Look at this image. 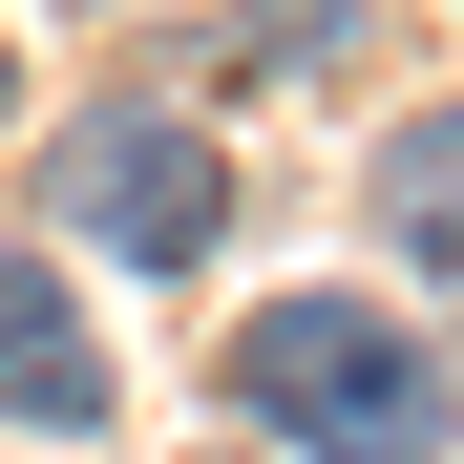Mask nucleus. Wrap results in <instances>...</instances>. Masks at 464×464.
Returning <instances> with one entry per match:
<instances>
[{
  "mask_svg": "<svg viewBox=\"0 0 464 464\" xmlns=\"http://www.w3.org/2000/svg\"><path fill=\"white\" fill-rule=\"evenodd\" d=\"M380 232H401V254L464 295V106H422L401 148H380Z\"/></svg>",
  "mask_w": 464,
  "mask_h": 464,
  "instance_id": "obj_4",
  "label": "nucleus"
},
{
  "mask_svg": "<svg viewBox=\"0 0 464 464\" xmlns=\"http://www.w3.org/2000/svg\"><path fill=\"white\" fill-rule=\"evenodd\" d=\"M63 232H106L127 275H190L211 232H232V169H211V127H169V106H106L85 148H63Z\"/></svg>",
  "mask_w": 464,
  "mask_h": 464,
  "instance_id": "obj_2",
  "label": "nucleus"
},
{
  "mask_svg": "<svg viewBox=\"0 0 464 464\" xmlns=\"http://www.w3.org/2000/svg\"><path fill=\"white\" fill-rule=\"evenodd\" d=\"M232 401L317 464H422L443 443V359L380 317V295H275V317H232Z\"/></svg>",
  "mask_w": 464,
  "mask_h": 464,
  "instance_id": "obj_1",
  "label": "nucleus"
},
{
  "mask_svg": "<svg viewBox=\"0 0 464 464\" xmlns=\"http://www.w3.org/2000/svg\"><path fill=\"white\" fill-rule=\"evenodd\" d=\"M0 422H43V443L106 422V338H85V295H63L43 254H0Z\"/></svg>",
  "mask_w": 464,
  "mask_h": 464,
  "instance_id": "obj_3",
  "label": "nucleus"
},
{
  "mask_svg": "<svg viewBox=\"0 0 464 464\" xmlns=\"http://www.w3.org/2000/svg\"><path fill=\"white\" fill-rule=\"evenodd\" d=\"M0 106H22V85H0Z\"/></svg>",
  "mask_w": 464,
  "mask_h": 464,
  "instance_id": "obj_5",
  "label": "nucleus"
}]
</instances>
